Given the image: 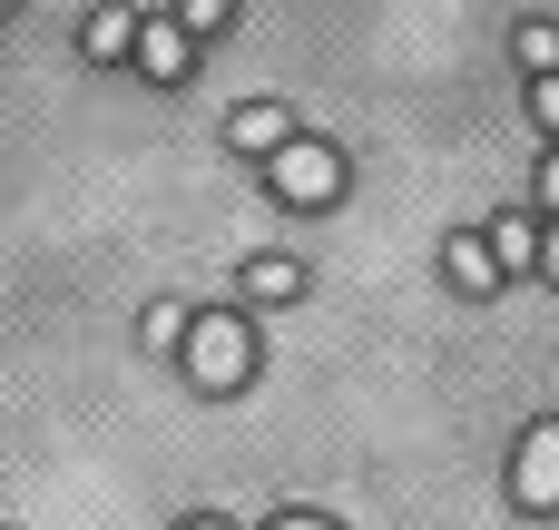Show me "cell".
Masks as SVG:
<instances>
[{"instance_id":"obj_11","label":"cell","mask_w":559,"mask_h":530,"mask_svg":"<svg viewBox=\"0 0 559 530\" xmlns=\"http://www.w3.org/2000/svg\"><path fill=\"white\" fill-rule=\"evenodd\" d=\"M511 49L531 59V79H540V69H559V30H550V20H521V39H511Z\"/></svg>"},{"instance_id":"obj_13","label":"cell","mask_w":559,"mask_h":530,"mask_svg":"<svg viewBox=\"0 0 559 530\" xmlns=\"http://www.w3.org/2000/svg\"><path fill=\"white\" fill-rule=\"evenodd\" d=\"M177 20H187V30H226V20H236V0H177Z\"/></svg>"},{"instance_id":"obj_15","label":"cell","mask_w":559,"mask_h":530,"mask_svg":"<svg viewBox=\"0 0 559 530\" xmlns=\"http://www.w3.org/2000/svg\"><path fill=\"white\" fill-rule=\"evenodd\" d=\"M265 530H334L324 511H285V521H265Z\"/></svg>"},{"instance_id":"obj_6","label":"cell","mask_w":559,"mask_h":530,"mask_svg":"<svg viewBox=\"0 0 559 530\" xmlns=\"http://www.w3.org/2000/svg\"><path fill=\"white\" fill-rule=\"evenodd\" d=\"M442 275H452L462 295H491V285H501V256H491V236H452V246H442Z\"/></svg>"},{"instance_id":"obj_14","label":"cell","mask_w":559,"mask_h":530,"mask_svg":"<svg viewBox=\"0 0 559 530\" xmlns=\"http://www.w3.org/2000/svg\"><path fill=\"white\" fill-rule=\"evenodd\" d=\"M540 207L559 216V157H540Z\"/></svg>"},{"instance_id":"obj_9","label":"cell","mask_w":559,"mask_h":530,"mask_svg":"<svg viewBox=\"0 0 559 530\" xmlns=\"http://www.w3.org/2000/svg\"><path fill=\"white\" fill-rule=\"evenodd\" d=\"M138 30H147V20H128V10H98V20H88V59H138Z\"/></svg>"},{"instance_id":"obj_4","label":"cell","mask_w":559,"mask_h":530,"mask_svg":"<svg viewBox=\"0 0 559 530\" xmlns=\"http://www.w3.org/2000/svg\"><path fill=\"white\" fill-rule=\"evenodd\" d=\"M187 49H197L187 20H147V30H138V69H147V79H187V69H197Z\"/></svg>"},{"instance_id":"obj_5","label":"cell","mask_w":559,"mask_h":530,"mask_svg":"<svg viewBox=\"0 0 559 530\" xmlns=\"http://www.w3.org/2000/svg\"><path fill=\"white\" fill-rule=\"evenodd\" d=\"M226 138H236V157H275V148L295 138V118H285L275 98H255V108H236V118H226Z\"/></svg>"},{"instance_id":"obj_3","label":"cell","mask_w":559,"mask_h":530,"mask_svg":"<svg viewBox=\"0 0 559 530\" xmlns=\"http://www.w3.org/2000/svg\"><path fill=\"white\" fill-rule=\"evenodd\" d=\"M511 492H521V511H559V423H531V433H521Z\"/></svg>"},{"instance_id":"obj_2","label":"cell","mask_w":559,"mask_h":530,"mask_svg":"<svg viewBox=\"0 0 559 530\" xmlns=\"http://www.w3.org/2000/svg\"><path fill=\"white\" fill-rule=\"evenodd\" d=\"M265 177H275L285 207H334V197H344V157H334L324 138H285V148L265 157Z\"/></svg>"},{"instance_id":"obj_12","label":"cell","mask_w":559,"mask_h":530,"mask_svg":"<svg viewBox=\"0 0 559 530\" xmlns=\"http://www.w3.org/2000/svg\"><path fill=\"white\" fill-rule=\"evenodd\" d=\"M531 118L559 138V69H540V79H531Z\"/></svg>"},{"instance_id":"obj_16","label":"cell","mask_w":559,"mask_h":530,"mask_svg":"<svg viewBox=\"0 0 559 530\" xmlns=\"http://www.w3.org/2000/svg\"><path fill=\"white\" fill-rule=\"evenodd\" d=\"M540 266H550V275H559V216H550V236H540Z\"/></svg>"},{"instance_id":"obj_1","label":"cell","mask_w":559,"mask_h":530,"mask_svg":"<svg viewBox=\"0 0 559 530\" xmlns=\"http://www.w3.org/2000/svg\"><path fill=\"white\" fill-rule=\"evenodd\" d=\"M246 374H255V334L236 315H197L187 325V384L197 393H236Z\"/></svg>"},{"instance_id":"obj_10","label":"cell","mask_w":559,"mask_h":530,"mask_svg":"<svg viewBox=\"0 0 559 530\" xmlns=\"http://www.w3.org/2000/svg\"><path fill=\"white\" fill-rule=\"evenodd\" d=\"M187 325H197L187 305H147V325H138V344H147V354H187Z\"/></svg>"},{"instance_id":"obj_7","label":"cell","mask_w":559,"mask_h":530,"mask_svg":"<svg viewBox=\"0 0 559 530\" xmlns=\"http://www.w3.org/2000/svg\"><path fill=\"white\" fill-rule=\"evenodd\" d=\"M236 295H246V305H295V295H305V266H295V256H255V266L236 275Z\"/></svg>"},{"instance_id":"obj_17","label":"cell","mask_w":559,"mask_h":530,"mask_svg":"<svg viewBox=\"0 0 559 530\" xmlns=\"http://www.w3.org/2000/svg\"><path fill=\"white\" fill-rule=\"evenodd\" d=\"M187 530H226V521H187Z\"/></svg>"},{"instance_id":"obj_8","label":"cell","mask_w":559,"mask_h":530,"mask_svg":"<svg viewBox=\"0 0 559 530\" xmlns=\"http://www.w3.org/2000/svg\"><path fill=\"white\" fill-rule=\"evenodd\" d=\"M491 256H501V275L540 266V226H531V216H491Z\"/></svg>"},{"instance_id":"obj_18","label":"cell","mask_w":559,"mask_h":530,"mask_svg":"<svg viewBox=\"0 0 559 530\" xmlns=\"http://www.w3.org/2000/svg\"><path fill=\"white\" fill-rule=\"evenodd\" d=\"M0 10H10V0H0Z\"/></svg>"}]
</instances>
